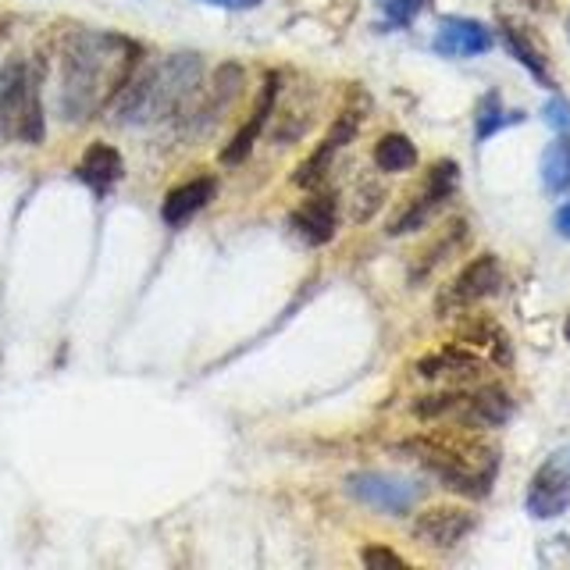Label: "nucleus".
I'll use <instances>...</instances> for the list:
<instances>
[{
	"instance_id": "obj_1",
	"label": "nucleus",
	"mask_w": 570,
	"mask_h": 570,
	"mask_svg": "<svg viewBox=\"0 0 570 570\" xmlns=\"http://www.w3.org/2000/svg\"><path fill=\"white\" fill-rule=\"evenodd\" d=\"M139 47L118 32H76L61 50V89L58 107L65 121H86L100 115L107 104L136 76Z\"/></svg>"
},
{
	"instance_id": "obj_2",
	"label": "nucleus",
	"mask_w": 570,
	"mask_h": 570,
	"mask_svg": "<svg viewBox=\"0 0 570 570\" xmlns=\"http://www.w3.org/2000/svg\"><path fill=\"white\" fill-rule=\"evenodd\" d=\"M204 86L200 53H171L160 65L139 71L115 97V118L121 125H150L189 111L196 89Z\"/></svg>"
},
{
	"instance_id": "obj_3",
	"label": "nucleus",
	"mask_w": 570,
	"mask_h": 570,
	"mask_svg": "<svg viewBox=\"0 0 570 570\" xmlns=\"http://www.w3.org/2000/svg\"><path fill=\"white\" fill-rule=\"evenodd\" d=\"M406 450L414 453L417 463H424L445 489L481 499L492 492V481L499 471V453L492 445L471 435V428H460L456 432H435V435H421L414 442H406Z\"/></svg>"
},
{
	"instance_id": "obj_4",
	"label": "nucleus",
	"mask_w": 570,
	"mask_h": 570,
	"mask_svg": "<svg viewBox=\"0 0 570 570\" xmlns=\"http://www.w3.org/2000/svg\"><path fill=\"white\" fill-rule=\"evenodd\" d=\"M414 414L424 421H453L471 432L485 428H503L513 417V400L503 389L485 385L474 392H442V396H424L414 403Z\"/></svg>"
},
{
	"instance_id": "obj_5",
	"label": "nucleus",
	"mask_w": 570,
	"mask_h": 570,
	"mask_svg": "<svg viewBox=\"0 0 570 570\" xmlns=\"http://www.w3.org/2000/svg\"><path fill=\"white\" fill-rule=\"evenodd\" d=\"M0 129L22 142H40L47 132L40 86L29 76V65L18 58L0 68Z\"/></svg>"
},
{
	"instance_id": "obj_6",
	"label": "nucleus",
	"mask_w": 570,
	"mask_h": 570,
	"mask_svg": "<svg viewBox=\"0 0 570 570\" xmlns=\"http://www.w3.org/2000/svg\"><path fill=\"white\" fill-rule=\"evenodd\" d=\"M346 492L356 499V503H364L379 513H389V517H406L410 510L417 507L421 499V485L410 478H400V474H385V471H364V474H353L346 481Z\"/></svg>"
},
{
	"instance_id": "obj_7",
	"label": "nucleus",
	"mask_w": 570,
	"mask_h": 570,
	"mask_svg": "<svg viewBox=\"0 0 570 570\" xmlns=\"http://www.w3.org/2000/svg\"><path fill=\"white\" fill-rule=\"evenodd\" d=\"M528 513L534 521H552L570 510V460L567 456H549L539 471H534L528 499Z\"/></svg>"
},
{
	"instance_id": "obj_8",
	"label": "nucleus",
	"mask_w": 570,
	"mask_h": 570,
	"mask_svg": "<svg viewBox=\"0 0 570 570\" xmlns=\"http://www.w3.org/2000/svg\"><path fill=\"white\" fill-rule=\"evenodd\" d=\"M456 186H460V168L453 165V160H439V165L428 171V183H424V189L417 193V200L410 204L400 218H392V225H389V236H403V232H417V228H424L428 225V218L450 200V196L456 193Z\"/></svg>"
},
{
	"instance_id": "obj_9",
	"label": "nucleus",
	"mask_w": 570,
	"mask_h": 570,
	"mask_svg": "<svg viewBox=\"0 0 570 570\" xmlns=\"http://www.w3.org/2000/svg\"><path fill=\"white\" fill-rule=\"evenodd\" d=\"M499 282H503V272H499V261L492 254L485 257H474L463 272L445 285V293L439 296V314H453V311H463V307H474L485 296H492L499 289Z\"/></svg>"
},
{
	"instance_id": "obj_10",
	"label": "nucleus",
	"mask_w": 570,
	"mask_h": 570,
	"mask_svg": "<svg viewBox=\"0 0 570 570\" xmlns=\"http://www.w3.org/2000/svg\"><path fill=\"white\" fill-rule=\"evenodd\" d=\"M474 531V513L460 507H432L417 513L414 539L428 549H456Z\"/></svg>"
},
{
	"instance_id": "obj_11",
	"label": "nucleus",
	"mask_w": 570,
	"mask_h": 570,
	"mask_svg": "<svg viewBox=\"0 0 570 570\" xmlns=\"http://www.w3.org/2000/svg\"><path fill=\"white\" fill-rule=\"evenodd\" d=\"M495 36L489 26L474 22V18H460V14H450L442 18L439 29H435V53H442V58H478V53L492 50Z\"/></svg>"
},
{
	"instance_id": "obj_12",
	"label": "nucleus",
	"mask_w": 570,
	"mask_h": 570,
	"mask_svg": "<svg viewBox=\"0 0 570 570\" xmlns=\"http://www.w3.org/2000/svg\"><path fill=\"white\" fill-rule=\"evenodd\" d=\"M289 225H293V232H296L303 243L325 246L335 236V228H338V204H335V196L332 193H314V196H307V200H303L293 210Z\"/></svg>"
},
{
	"instance_id": "obj_13",
	"label": "nucleus",
	"mask_w": 570,
	"mask_h": 570,
	"mask_svg": "<svg viewBox=\"0 0 570 570\" xmlns=\"http://www.w3.org/2000/svg\"><path fill=\"white\" fill-rule=\"evenodd\" d=\"M275 97H278V76H267V86H264V94L254 107V115H249V121L243 125V129L232 136V142L222 150V165H239V160L249 157V150H254V142L264 129V121L272 118L275 111Z\"/></svg>"
},
{
	"instance_id": "obj_14",
	"label": "nucleus",
	"mask_w": 570,
	"mask_h": 570,
	"mask_svg": "<svg viewBox=\"0 0 570 570\" xmlns=\"http://www.w3.org/2000/svg\"><path fill=\"white\" fill-rule=\"evenodd\" d=\"M76 175L82 178L89 189L104 196L125 175V160H121V154L111 147V142H94V147L82 154Z\"/></svg>"
},
{
	"instance_id": "obj_15",
	"label": "nucleus",
	"mask_w": 570,
	"mask_h": 570,
	"mask_svg": "<svg viewBox=\"0 0 570 570\" xmlns=\"http://www.w3.org/2000/svg\"><path fill=\"white\" fill-rule=\"evenodd\" d=\"M210 196H214L210 178H189V183L175 186L165 196V204H160V218H165L168 225H175V228L186 225L189 218H196V214L210 204Z\"/></svg>"
},
{
	"instance_id": "obj_16",
	"label": "nucleus",
	"mask_w": 570,
	"mask_h": 570,
	"mask_svg": "<svg viewBox=\"0 0 570 570\" xmlns=\"http://www.w3.org/2000/svg\"><path fill=\"white\" fill-rule=\"evenodd\" d=\"M503 43H507V50L513 53L517 61H521L534 79H539L542 86H549V89H557V79H552V71H549V61H546V53H542V47L531 40V32L524 29V26H517V22H503Z\"/></svg>"
},
{
	"instance_id": "obj_17",
	"label": "nucleus",
	"mask_w": 570,
	"mask_h": 570,
	"mask_svg": "<svg viewBox=\"0 0 570 570\" xmlns=\"http://www.w3.org/2000/svg\"><path fill=\"white\" fill-rule=\"evenodd\" d=\"M374 165H379L385 175H400L417 165V147L410 142V136L403 132H389L374 142Z\"/></svg>"
},
{
	"instance_id": "obj_18",
	"label": "nucleus",
	"mask_w": 570,
	"mask_h": 570,
	"mask_svg": "<svg viewBox=\"0 0 570 570\" xmlns=\"http://www.w3.org/2000/svg\"><path fill=\"white\" fill-rule=\"evenodd\" d=\"M542 186L552 196L570 193V136L549 142L542 154Z\"/></svg>"
},
{
	"instance_id": "obj_19",
	"label": "nucleus",
	"mask_w": 570,
	"mask_h": 570,
	"mask_svg": "<svg viewBox=\"0 0 570 570\" xmlns=\"http://www.w3.org/2000/svg\"><path fill=\"white\" fill-rule=\"evenodd\" d=\"M510 121H524V115L521 111H503V97L495 94H485L481 97V104H478V115H474V139L478 142H485L489 136H495L503 125H510Z\"/></svg>"
},
{
	"instance_id": "obj_20",
	"label": "nucleus",
	"mask_w": 570,
	"mask_h": 570,
	"mask_svg": "<svg viewBox=\"0 0 570 570\" xmlns=\"http://www.w3.org/2000/svg\"><path fill=\"white\" fill-rule=\"evenodd\" d=\"M417 371L424 374V379H439V374H474L481 371V361L478 356H471L468 350H442V353H432V356H424V361L417 364Z\"/></svg>"
},
{
	"instance_id": "obj_21",
	"label": "nucleus",
	"mask_w": 570,
	"mask_h": 570,
	"mask_svg": "<svg viewBox=\"0 0 570 570\" xmlns=\"http://www.w3.org/2000/svg\"><path fill=\"white\" fill-rule=\"evenodd\" d=\"M332 154H335V147L332 142H321V147L303 160V165L296 168V175H293V183L296 186H303V189H311V186H317L321 178H325V171H328V165H332Z\"/></svg>"
},
{
	"instance_id": "obj_22",
	"label": "nucleus",
	"mask_w": 570,
	"mask_h": 570,
	"mask_svg": "<svg viewBox=\"0 0 570 570\" xmlns=\"http://www.w3.org/2000/svg\"><path fill=\"white\" fill-rule=\"evenodd\" d=\"M389 26H410L428 8V0H374Z\"/></svg>"
},
{
	"instance_id": "obj_23",
	"label": "nucleus",
	"mask_w": 570,
	"mask_h": 570,
	"mask_svg": "<svg viewBox=\"0 0 570 570\" xmlns=\"http://www.w3.org/2000/svg\"><path fill=\"white\" fill-rule=\"evenodd\" d=\"M542 118L549 129H557V132H570V100L563 97H552L546 107H542Z\"/></svg>"
},
{
	"instance_id": "obj_24",
	"label": "nucleus",
	"mask_w": 570,
	"mask_h": 570,
	"mask_svg": "<svg viewBox=\"0 0 570 570\" xmlns=\"http://www.w3.org/2000/svg\"><path fill=\"white\" fill-rule=\"evenodd\" d=\"M361 560H364L367 567H392V570H403V567H406V560L400 557V552L382 549V546H367V549L361 552Z\"/></svg>"
},
{
	"instance_id": "obj_25",
	"label": "nucleus",
	"mask_w": 570,
	"mask_h": 570,
	"mask_svg": "<svg viewBox=\"0 0 570 570\" xmlns=\"http://www.w3.org/2000/svg\"><path fill=\"white\" fill-rule=\"evenodd\" d=\"M204 4H210V8H225V11H249V8H257L261 0H204Z\"/></svg>"
},
{
	"instance_id": "obj_26",
	"label": "nucleus",
	"mask_w": 570,
	"mask_h": 570,
	"mask_svg": "<svg viewBox=\"0 0 570 570\" xmlns=\"http://www.w3.org/2000/svg\"><path fill=\"white\" fill-rule=\"evenodd\" d=\"M552 225H557V232L563 239H570V204H563L560 210H557V218H552Z\"/></svg>"
},
{
	"instance_id": "obj_27",
	"label": "nucleus",
	"mask_w": 570,
	"mask_h": 570,
	"mask_svg": "<svg viewBox=\"0 0 570 570\" xmlns=\"http://www.w3.org/2000/svg\"><path fill=\"white\" fill-rule=\"evenodd\" d=\"M567 40H570V14H567Z\"/></svg>"
},
{
	"instance_id": "obj_28",
	"label": "nucleus",
	"mask_w": 570,
	"mask_h": 570,
	"mask_svg": "<svg viewBox=\"0 0 570 570\" xmlns=\"http://www.w3.org/2000/svg\"><path fill=\"white\" fill-rule=\"evenodd\" d=\"M567 335H570V325H567Z\"/></svg>"
}]
</instances>
